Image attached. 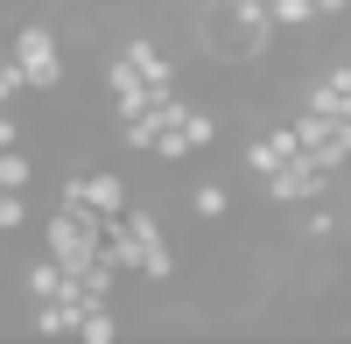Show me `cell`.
<instances>
[{
    "label": "cell",
    "instance_id": "cell-1",
    "mask_svg": "<svg viewBox=\"0 0 351 344\" xmlns=\"http://www.w3.org/2000/svg\"><path fill=\"white\" fill-rule=\"evenodd\" d=\"M197 36H204V56H218V64H260L281 28L267 14V0H211Z\"/></svg>",
    "mask_w": 351,
    "mask_h": 344
},
{
    "label": "cell",
    "instance_id": "cell-2",
    "mask_svg": "<svg viewBox=\"0 0 351 344\" xmlns=\"http://www.w3.org/2000/svg\"><path fill=\"white\" fill-rule=\"evenodd\" d=\"M8 56L28 71V92H64L71 64H64V42H56V28H49V21H21V28H14V42H8Z\"/></svg>",
    "mask_w": 351,
    "mask_h": 344
},
{
    "label": "cell",
    "instance_id": "cell-3",
    "mask_svg": "<svg viewBox=\"0 0 351 344\" xmlns=\"http://www.w3.org/2000/svg\"><path fill=\"white\" fill-rule=\"evenodd\" d=\"M330 169L316 155H288L274 176H260V190H267V204H316V197H330Z\"/></svg>",
    "mask_w": 351,
    "mask_h": 344
},
{
    "label": "cell",
    "instance_id": "cell-4",
    "mask_svg": "<svg viewBox=\"0 0 351 344\" xmlns=\"http://www.w3.org/2000/svg\"><path fill=\"white\" fill-rule=\"evenodd\" d=\"M127 225L141 232V274H148V281H176V253L162 239V218L148 204H127Z\"/></svg>",
    "mask_w": 351,
    "mask_h": 344
},
{
    "label": "cell",
    "instance_id": "cell-5",
    "mask_svg": "<svg viewBox=\"0 0 351 344\" xmlns=\"http://www.w3.org/2000/svg\"><path fill=\"white\" fill-rule=\"evenodd\" d=\"M295 106H316V112H330V120H351V64L337 56L324 77H309V84H302V99H295Z\"/></svg>",
    "mask_w": 351,
    "mask_h": 344
},
{
    "label": "cell",
    "instance_id": "cell-6",
    "mask_svg": "<svg viewBox=\"0 0 351 344\" xmlns=\"http://www.w3.org/2000/svg\"><path fill=\"white\" fill-rule=\"evenodd\" d=\"M288 155H302L295 120H281V127H267V134H253V140H246V176H274Z\"/></svg>",
    "mask_w": 351,
    "mask_h": 344
},
{
    "label": "cell",
    "instance_id": "cell-7",
    "mask_svg": "<svg viewBox=\"0 0 351 344\" xmlns=\"http://www.w3.org/2000/svg\"><path fill=\"white\" fill-rule=\"evenodd\" d=\"M120 56H127V64H134L141 77H148V84H155L162 99L176 92V64L162 56V42H155V36H127V42H120Z\"/></svg>",
    "mask_w": 351,
    "mask_h": 344
},
{
    "label": "cell",
    "instance_id": "cell-8",
    "mask_svg": "<svg viewBox=\"0 0 351 344\" xmlns=\"http://www.w3.org/2000/svg\"><path fill=\"white\" fill-rule=\"evenodd\" d=\"M21 288H28V302H56V295H71V267L43 253V260H36V267L21 274Z\"/></svg>",
    "mask_w": 351,
    "mask_h": 344
},
{
    "label": "cell",
    "instance_id": "cell-9",
    "mask_svg": "<svg viewBox=\"0 0 351 344\" xmlns=\"http://www.w3.org/2000/svg\"><path fill=\"white\" fill-rule=\"evenodd\" d=\"M106 260L120 267V274H141V232L127 225V211H120V218H106Z\"/></svg>",
    "mask_w": 351,
    "mask_h": 344
},
{
    "label": "cell",
    "instance_id": "cell-10",
    "mask_svg": "<svg viewBox=\"0 0 351 344\" xmlns=\"http://www.w3.org/2000/svg\"><path fill=\"white\" fill-rule=\"evenodd\" d=\"M84 204L106 211V218H120V211H127V176H112V169H92V176H84Z\"/></svg>",
    "mask_w": 351,
    "mask_h": 344
},
{
    "label": "cell",
    "instance_id": "cell-11",
    "mask_svg": "<svg viewBox=\"0 0 351 344\" xmlns=\"http://www.w3.org/2000/svg\"><path fill=\"white\" fill-rule=\"evenodd\" d=\"M190 211H197L204 225H218V218L232 211V183H218V176H211V183H197V190H190Z\"/></svg>",
    "mask_w": 351,
    "mask_h": 344
},
{
    "label": "cell",
    "instance_id": "cell-12",
    "mask_svg": "<svg viewBox=\"0 0 351 344\" xmlns=\"http://www.w3.org/2000/svg\"><path fill=\"white\" fill-rule=\"evenodd\" d=\"M77 337H84V344H112V337H120L112 302H92V309H84V317H77Z\"/></svg>",
    "mask_w": 351,
    "mask_h": 344
},
{
    "label": "cell",
    "instance_id": "cell-13",
    "mask_svg": "<svg viewBox=\"0 0 351 344\" xmlns=\"http://www.w3.org/2000/svg\"><path fill=\"white\" fill-rule=\"evenodd\" d=\"M36 183V162H28V148H0V190H28Z\"/></svg>",
    "mask_w": 351,
    "mask_h": 344
},
{
    "label": "cell",
    "instance_id": "cell-14",
    "mask_svg": "<svg viewBox=\"0 0 351 344\" xmlns=\"http://www.w3.org/2000/svg\"><path fill=\"white\" fill-rule=\"evenodd\" d=\"M183 140H190V155H197V148H211V140H218V112L190 106V112H183Z\"/></svg>",
    "mask_w": 351,
    "mask_h": 344
},
{
    "label": "cell",
    "instance_id": "cell-15",
    "mask_svg": "<svg viewBox=\"0 0 351 344\" xmlns=\"http://www.w3.org/2000/svg\"><path fill=\"white\" fill-rule=\"evenodd\" d=\"M28 225V190H0V232H21Z\"/></svg>",
    "mask_w": 351,
    "mask_h": 344
},
{
    "label": "cell",
    "instance_id": "cell-16",
    "mask_svg": "<svg viewBox=\"0 0 351 344\" xmlns=\"http://www.w3.org/2000/svg\"><path fill=\"white\" fill-rule=\"evenodd\" d=\"M21 92H28V71L14 64V56H0V106H14Z\"/></svg>",
    "mask_w": 351,
    "mask_h": 344
},
{
    "label": "cell",
    "instance_id": "cell-17",
    "mask_svg": "<svg viewBox=\"0 0 351 344\" xmlns=\"http://www.w3.org/2000/svg\"><path fill=\"white\" fill-rule=\"evenodd\" d=\"M337 232V211H324V197H316V211L302 218V239H330Z\"/></svg>",
    "mask_w": 351,
    "mask_h": 344
},
{
    "label": "cell",
    "instance_id": "cell-18",
    "mask_svg": "<svg viewBox=\"0 0 351 344\" xmlns=\"http://www.w3.org/2000/svg\"><path fill=\"white\" fill-rule=\"evenodd\" d=\"M0 148H21V120H14L8 106H0Z\"/></svg>",
    "mask_w": 351,
    "mask_h": 344
},
{
    "label": "cell",
    "instance_id": "cell-19",
    "mask_svg": "<svg viewBox=\"0 0 351 344\" xmlns=\"http://www.w3.org/2000/svg\"><path fill=\"white\" fill-rule=\"evenodd\" d=\"M56 204H84V176H64V183H56Z\"/></svg>",
    "mask_w": 351,
    "mask_h": 344
},
{
    "label": "cell",
    "instance_id": "cell-20",
    "mask_svg": "<svg viewBox=\"0 0 351 344\" xmlns=\"http://www.w3.org/2000/svg\"><path fill=\"white\" fill-rule=\"evenodd\" d=\"M316 14H324V21H337V14H351V0H316Z\"/></svg>",
    "mask_w": 351,
    "mask_h": 344
},
{
    "label": "cell",
    "instance_id": "cell-21",
    "mask_svg": "<svg viewBox=\"0 0 351 344\" xmlns=\"http://www.w3.org/2000/svg\"><path fill=\"white\" fill-rule=\"evenodd\" d=\"M169 8H183V0H169Z\"/></svg>",
    "mask_w": 351,
    "mask_h": 344
},
{
    "label": "cell",
    "instance_id": "cell-22",
    "mask_svg": "<svg viewBox=\"0 0 351 344\" xmlns=\"http://www.w3.org/2000/svg\"><path fill=\"white\" fill-rule=\"evenodd\" d=\"M344 64H351V49H344Z\"/></svg>",
    "mask_w": 351,
    "mask_h": 344
}]
</instances>
